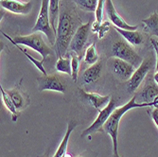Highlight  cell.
I'll list each match as a JSON object with an SVG mask.
<instances>
[{"label": "cell", "mask_w": 158, "mask_h": 157, "mask_svg": "<svg viewBox=\"0 0 158 157\" xmlns=\"http://www.w3.org/2000/svg\"><path fill=\"white\" fill-rule=\"evenodd\" d=\"M152 107V103H139L136 101V97L134 96L130 101L126 104L122 106H118L116 110L113 112L111 117L108 118L106 123L103 126V131L111 136L112 143H113V157H121L118 154V128H119V122L123 116L127 112H129L132 109L135 108H149Z\"/></svg>", "instance_id": "cell-1"}, {"label": "cell", "mask_w": 158, "mask_h": 157, "mask_svg": "<svg viewBox=\"0 0 158 157\" xmlns=\"http://www.w3.org/2000/svg\"><path fill=\"white\" fill-rule=\"evenodd\" d=\"M78 27H76V22L72 14L69 13L67 10H64L60 13L56 30L55 43L58 57H64L65 55L67 49H69L70 42Z\"/></svg>", "instance_id": "cell-2"}, {"label": "cell", "mask_w": 158, "mask_h": 157, "mask_svg": "<svg viewBox=\"0 0 158 157\" xmlns=\"http://www.w3.org/2000/svg\"><path fill=\"white\" fill-rule=\"evenodd\" d=\"M2 34L9 39L11 44H13L14 46L17 45H22L25 47H28L30 48L35 50L36 52H38L41 56H42V61L45 62L47 60V58L50 55L54 54V51L52 50L51 48H49L44 41L42 37L41 33H32L31 35H16L14 38H10V36H8L6 33L2 32Z\"/></svg>", "instance_id": "cell-3"}, {"label": "cell", "mask_w": 158, "mask_h": 157, "mask_svg": "<svg viewBox=\"0 0 158 157\" xmlns=\"http://www.w3.org/2000/svg\"><path fill=\"white\" fill-rule=\"evenodd\" d=\"M32 32H43L51 45L55 46L56 43V32L50 24L49 17V0H42V5L40 12L38 14V18L32 28Z\"/></svg>", "instance_id": "cell-4"}, {"label": "cell", "mask_w": 158, "mask_h": 157, "mask_svg": "<svg viewBox=\"0 0 158 157\" xmlns=\"http://www.w3.org/2000/svg\"><path fill=\"white\" fill-rule=\"evenodd\" d=\"M112 52L114 57L128 62L129 64H133L135 68H137L144 60L128 42L123 40H118L114 43L112 47Z\"/></svg>", "instance_id": "cell-5"}, {"label": "cell", "mask_w": 158, "mask_h": 157, "mask_svg": "<svg viewBox=\"0 0 158 157\" xmlns=\"http://www.w3.org/2000/svg\"><path fill=\"white\" fill-rule=\"evenodd\" d=\"M118 107V102L116 101V99L114 97H111L110 102L108 103V105L103 108L102 111L98 112V116L97 117L96 120L87 128L85 129L82 133H81V137H86L88 135H91L93 134H96L97 132L103 130V126L106 123V121L108 120V118L111 117V115L113 114V112L116 110Z\"/></svg>", "instance_id": "cell-6"}, {"label": "cell", "mask_w": 158, "mask_h": 157, "mask_svg": "<svg viewBox=\"0 0 158 157\" xmlns=\"http://www.w3.org/2000/svg\"><path fill=\"white\" fill-rule=\"evenodd\" d=\"M91 27H92L91 21L81 25L77 28L72 40L70 42L69 49L71 51H73L76 55H78V57H80V58L84 56L85 45H86V43H87L88 35H89V31Z\"/></svg>", "instance_id": "cell-7"}, {"label": "cell", "mask_w": 158, "mask_h": 157, "mask_svg": "<svg viewBox=\"0 0 158 157\" xmlns=\"http://www.w3.org/2000/svg\"><path fill=\"white\" fill-rule=\"evenodd\" d=\"M152 64H153V61L151 57L143 60L142 64L135 69L131 79L127 81L126 87L129 93H134L138 89L140 84L145 80L148 73L150 72V70L152 69Z\"/></svg>", "instance_id": "cell-8"}, {"label": "cell", "mask_w": 158, "mask_h": 157, "mask_svg": "<svg viewBox=\"0 0 158 157\" xmlns=\"http://www.w3.org/2000/svg\"><path fill=\"white\" fill-rule=\"evenodd\" d=\"M37 84L39 91H55L64 93L66 84L59 75H44L37 78Z\"/></svg>", "instance_id": "cell-9"}, {"label": "cell", "mask_w": 158, "mask_h": 157, "mask_svg": "<svg viewBox=\"0 0 158 157\" xmlns=\"http://www.w3.org/2000/svg\"><path fill=\"white\" fill-rule=\"evenodd\" d=\"M109 64L113 74L118 79L123 81H128L135 71V67L133 64H129L128 62L123 61L119 58H116V57L111 58L109 60Z\"/></svg>", "instance_id": "cell-10"}, {"label": "cell", "mask_w": 158, "mask_h": 157, "mask_svg": "<svg viewBox=\"0 0 158 157\" xmlns=\"http://www.w3.org/2000/svg\"><path fill=\"white\" fill-rule=\"evenodd\" d=\"M78 92L81 101H85L90 106L94 107L98 112L102 111L103 108H105L110 102L111 99L110 96H100L97 93H88L81 88H79Z\"/></svg>", "instance_id": "cell-11"}, {"label": "cell", "mask_w": 158, "mask_h": 157, "mask_svg": "<svg viewBox=\"0 0 158 157\" xmlns=\"http://www.w3.org/2000/svg\"><path fill=\"white\" fill-rule=\"evenodd\" d=\"M105 10L107 12V15L110 18V21L113 23V25L117 27L122 28L126 31H137V26H132L129 25L122 17L120 14L118 12V10L114 8L112 0H106L105 1Z\"/></svg>", "instance_id": "cell-12"}, {"label": "cell", "mask_w": 158, "mask_h": 157, "mask_svg": "<svg viewBox=\"0 0 158 157\" xmlns=\"http://www.w3.org/2000/svg\"><path fill=\"white\" fill-rule=\"evenodd\" d=\"M136 101L139 103H152L158 97V84L152 80H149L141 90L135 95Z\"/></svg>", "instance_id": "cell-13"}, {"label": "cell", "mask_w": 158, "mask_h": 157, "mask_svg": "<svg viewBox=\"0 0 158 157\" xmlns=\"http://www.w3.org/2000/svg\"><path fill=\"white\" fill-rule=\"evenodd\" d=\"M1 7L15 14H27L32 9L31 2H22L19 0H0Z\"/></svg>", "instance_id": "cell-14"}, {"label": "cell", "mask_w": 158, "mask_h": 157, "mask_svg": "<svg viewBox=\"0 0 158 157\" xmlns=\"http://www.w3.org/2000/svg\"><path fill=\"white\" fill-rule=\"evenodd\" d=\"M8 94L10 95L12 102L15 105L16 109L18 111L25 110L31 103L30 97L27 93L22 91V89L19 86H16L12 89L7 90Z\"/></svg>", "instance_id": "cell-15"}, {"label": "cell", "mask_w": 158, "mask_h": 157, "mask_svg": "<svg viewBox=\"0 0 158 157\" xmlns=\"http://www.w3.org/2000/svg\"><path fill=\"white\" fill-rule=\"evenodd\" d=\"M102 64L100 62H98L97 64L90 65L87 69L83 71L81 75L82 82L85 84H92L98 81L102 76Z\"/></svg>", "instance_id": "cell-16"}, {"label": "cell", "mask_w": 158, "mask_h": 157, "mask_svg": "<svg viewBox=\"0 0 158 157\" xmlns=\"http://www.w3.org/2000/svg\"><path fill=\"white\" fill-rule=\"evenodd\" d=\"M77 126H78V122L75 119H71L68 122L65 134H64L62 142L60 143V145H59L58 149H57V151H56L53 157H63L64 154H66L67 145H68V142H69V139H70V135H71V134H72V132L74 131V129Z\"/></svg>", "instance_id": "cell-17"}, {"label": "cell", "mask_w": 158, "mask_h": 157, "mask_svg": "<svg viewBox=\"0 0 158 157\" xmlns=\"http://www.w3.org/2000/svg\"><path fill=\"white\" fill-rule=\"evenodd\" d=\"M114 28L116 30L123 38L126 39V41L133 46H139L144 42V37H143L142 33H140L137 31H126L122 30V28L117 27L114 26Z\"/></svg>", "instance_id": "cell-18"}, {"label": "cell", "mask_w": 158, "mask_h": 157, "mask_svg": "<svg viewBox=\"0 0 158 157\" xmlns=\"http://www.w3.org/2000/svg\"><path fill=\"white\" fill-rule=\"evenodd\" d=\"M141 22L144 24L145 31L149 32V34L158 38V13L156 11L151 14L148 18L143 19Z\"/></svg>", "instance_id": "cell-19"}, {"label": "cell", "mask_w": 158, "mask_h": 157, "mask_svg": "<svg viewBox=\"0 0 158 157\" xmlns=\"http://www.w3.org/2000/svg\"><path fill=\"white\" fill-rule=\"evenodd\" d=\"M0 92H1V97H2L4 105L6 106V108L11 113V115H12V121H16L18 117H19L18 110L16 109L15 105H14V103L12 102L11 98H10V95L8 94V92L4 88H2V86L0 87Z\"/></svg>", "instance_id": "cell-20"}, {"label": "cell", "mask_w": 158, "mask_h": 157, "mask_svg": "<svg viewBox=\"0 0 158 157\" xmlns=\"http://www.w3.org/2000/svg\"><path fill=\"white\" fill-rule=\"evenodd\" d=\"M59 2L60 0H49V17H50V24L53 27L54 31L56 32L57 26L56 21L59 19Z\"/></svg>", "instance_id": "cell-21"}, {"label": "cell", "mask_w": 158, "mask_h": 157, "mask_svg": "<svg viewBox=\"0 0 158 157\" xmlns=\"http://www.w3.org/2000/svg\"><path fill=\"white\" fill-rule=\"evenodd\" d=\"M84 62L86 64L93 65L98 62V53L96 48V44L93 43L84 52Z\"/></svg>", "instance_id": "cell-22"}, {"label": "cell", "mask_w": 158, "mask_h": 157, "mask_svg": "<svg viewBox=\"0 0 158 157\" xmlns=\"http://www.w3.org/2000/svg\"><path fill=\"white\" fill-rule=\"evenodd\" d=\"M56 70L60 73L67 74L71 76L72 74V69H71V59L70 58H64L62 56H59L58 61L55 65Z\"/></svg>", "instance_id": "cell-23"}, {"label": "cell", "mask_w": 158, "mask_h": 157, "mask_svg": "<svg viewBox=\"0 0 158 157\" xmlns=\"http://www.w3.org/2000/svg\"><path fill=\"white\" fill-rule=\"evenodd\" d=\"M73 2L81 10L86 11H96L98 0H73Z\"/></svg>", "instance_id": "cell-24"}, {"label": "cell", "mask_w": 158, "mask_h": 157, "mask_svg": "<svg viewBox=\"0 0 158 157\" xmlns=\"http://www.w3.org/2000/svg\"><path fill=\"white\" fill-rule=\"evenodd\" d=\"M91 28H92V31L93 32H95V33L98 34V36L99 39H102L106 35V33L108 32V31H109V28H110V23L109 22H103V23H102L100 25H96V24L93 23Z\"/></svg>", "instance_id": "cell-25"}, {"label": "cell", "mask_w": 158, "mask_h": 157, "mask_svg": "<svg viewBox=\"0 0 158 157\" xmlns=\"http://www.w3.org/2000/svg\"><path fill=\"white\" fill-rule=\"evenodd\" d=\"M80 64H81V58L78 57L76 54L71 55V69H72V77L73 81L76 82L78 81V76H79V71H80Z\"/></svg>", "instance_id": "cell-26"}, {"label": "cell", "mask_w": 158, "mask_h": 157, "mask_svg": "<svg viewBox=\"0 0 158 157\" xmlns=\"http://www.w3.org/2000/svg\"><path fill=\"white\" fill-rule=\"evenodd\" d=\"M18 49H20L24 54H25V56L27 57V58L28 59V60H30L34 65H35V67L37 68V69H39L40 71H41V72L43 73V75H48L47 74V71H46V69H45V67H44V65H43V64H44V62H43V61H38V60H36L35 58H33V57L32 56H31L30 54H28L27 52V50L26 49H24L23 48H21L19 45H17V46H15Z\"/></svg>", "instance_id": "cell-27"}, {"label": "cell", "mask_w": 158, "mask_h": 157, "mask_svg": "<svg viewBox=\"0 0 158 157\" xmlns=\"http://www.w3.org/2000/svg\"><path fill=\"white\" fill-rule=\"evenodd\" d=\"M105 1L106 0H98V3L97 6V10L95 11L96 14V21L94 22V24L96 25H100L102 22V18H103V10H104V7H105Z\"/></svg>", "instance_id": "cell-28"}, {"label": "cell", "mask_w": 158, "mask_h": 157, "mask_svg": "<svg viewBox=\"0 0 158 157\" xmlns=\"http://www.w3.org/2000/svg\"><path fill=\"white\" fill-rule=\"evenodd\" d=\"M149 113V115L151 117V118L152 119L153 123L155 124V126L157 127V129H158V108H152V111H148Z\"/></svg>", "instance_id": "cell-29"}, {"label": "cell", "mask_w": 158, "mask_h": 157, "mask_svg": "<svg viewBox=\"0 0 158 157\" xmlns=\"http://www.w3.org/2000/svg\"><path fill=\"white\" fill-rule=\"evenodd\" d=\"M151 43L152 45L155 50V53H156V66H155V69H156V72H158V40H155V39H151Z\"/></svg>", "instance_id": "cell-30"}, {"label": "cell", "mask_w": 158, "mask_h": 157, "mask_svg": "<svg viewBox=\"0 0 158 157\" xmlns=\"http://www.w3.org/2000/svg\"><path fill=\"white\" fill-rule=\"evenodd\" d=\"M153 81L158 84V72H155V74L153 76Z\"/></svg>", "instance_id": "cell-31"}, {"label": "cell", "mask_w": 158, "mask_h": 157, "mask_svg": "<svg viewBox=\"0 0 158 157\" xmlns=\"http://www.w3.org/2000/svg\"><path fill=\"white\" fill-rule=\"evenodd\" d=\"M38 157H49V151L46 152L45 154H43V155H40V156H38Z\"/></svg>", "instance_id": "cell-32"}, {"label": "cell", "mask_w": 158, "mask_h": 157, "mask_svg": "<svg viewBox=\"0 0 158 157\" xmlns=\"http://www.w3.org/2000/svg\"><path fill=\"white\" fill-rule=\"evenodd\" d=\"M63 157H73L72 155H71V154H68V153H66V154H64Z\"/></svg>", "instance_id": "cell-33"}, {"label": "cell", "mask_w": 158, "mask_h": 157, "mask_svg": "<svg viewBox=\"0 0 158 157\" xmlns=\"http://www.w3.org/2000/svg\"><path fill=\"white\" fill-rule=\"evenodd\" d=\"M77 157H83V156H81V155H79V156H77Z\"/></svg>", "instance_id": "cell-34"}]
</instances>
